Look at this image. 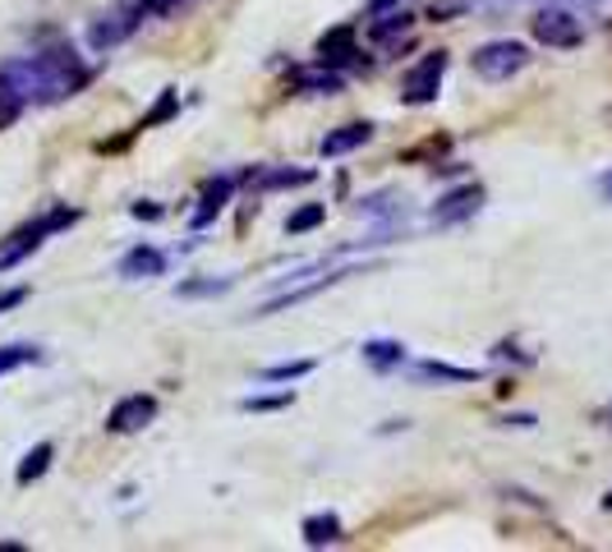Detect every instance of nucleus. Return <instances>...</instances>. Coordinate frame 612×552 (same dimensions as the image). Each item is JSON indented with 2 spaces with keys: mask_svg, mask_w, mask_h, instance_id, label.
<instances>
[{
  "mask_svg": "<svg viewBox=\"0 0 612 552\" xmlns=\"http://www.w3.org/2000/svg\"><path fill=\"white\" fill-rule=\"evenodd\" d=\"M483 207V190L479 184H461V190H451L434 203V226H456V222H470L475 212Z\"/></svg>",
  "mask_w": 612,
  "mask_h": 552,
  "instance_id": "obj_8",
  "label": "nucleus"
},
{
  "mask_svg": "<svg viewBox=\"0 0 612 552\" xmlns=\"http://www.w3.org/2000/svg\"><path fill=\"white\" fill-rule=\"evenodd\" d=\"M134 28H139V14H134V10H115V14H106V19L93 23V47H115V42H125Z\"/></svg>",
  "mask_w": 612,
  "mask_h": 552,
  "instance_id": "obj_13",
  "label": "nucleus"
},
{
  "mask_svg": "<svg viewBox=\"0 0 612 552\" xmlns=\"http://www.w3.org/2000/svg\"><path fill=\"white\" fill-rule=\"evenodd\" d=\"M327 222V207L323 203H304L299 212H290L286 217V235H304V231H318Z\"/></svg>",
  "mask_w": 612,
  "mask_h": 552,
  "instance_id": "obj_22",
  "label": "nucleus"
},
{
  "mask_svg": "<svg viewBox=\"0 0 612 552\" xmlns=\"http://www.w3.org/2000/svg\"><path fill=\"white\" fill-rule=\"evenodd\" d=\"M23 299H28V290H23V286H14V290H0V314L14 309V304H23Z\"/></svg>",
  "mask_w": 612,
  "mask_h": 552,
  "instance_id": "obj_30",
  "label": "nucleus"
},
{
  "mask_svg": "<svg viewBox=\"0 0 612 552\" xmlns=\"http://www.w3.org/2000/svg\"><path fill=\"white\" fill-rule=\"evenodd\" d=\"M130 212H134L139 222H157V217H162V203H147V198H143V203H134Z\"/></svg>",
  "mask_w": 612,
  "mask_h": 552,
  "instance_id": "obj_29",
  "label": "nucleus"
},
{
  "mask_svg": "<svg viewBox=\"0 0 612 552\" xmlns=\"http://www.w3.org/2000/svg\"><path fill=\"white\" fill-rule=\"evenodd\" d=\"M299 534H304V543H309V548H327V543H341L346 539V525H341V515H336V511H318V515L304 520Z\"/></svg>",
  "mask_w": 612,
  "mask_h": 552,
  "instance_id": "obj_12",
  "label": "nucleus"
},
{
  "mask_svg": "<svg viewBox=\"0 0 612 552\" xmlns=\"http://www.w3.org/2000/svg\"><path fill=\"white\" fill-rule=\"evenodd\" d=\"M314 359H290V364H272V368H263V382H295V378H309L314 374Z\"/></svg>",
  "mask_w": 612,
  "mask_h": 552,
  "instance_id": "obj_23",
  "label": "nucleus"
},
{
  "mask_svg": "<svg viewBox=\"0 0 612 552\" xmlns=\"http://www.w3.org/2000/svg\"><path fill=\"white\" fill-rule=\"evenodd\" d=\"M599 419H603V423H608V428H612V401H608V406H603V410H599Z\"/></svg>",
  "mask_w": 612,
  "mask_h": 552,
  "instance_id": "obj_33",
  "label": "nucleus"
},
{
  "mask_svg": "<svg viewBox=\"0 0 612 552\" xmlns=\"http://www.w3.org/2000/svg\"><path fill=\"white\" fill-rule=\"evenodd\" d=\"M603 194H608V198H612V171H608V175H603Z\"/></svg>",
  "mask_w": 612,
  "mask_h": 552,
  "instance_id": "obj_35",
  "label": "nucleus"
},
{
  "mask_svg": "<svg viewBox=\"0 0 612 552\" xmlns=\"http://www.w3.org/2000/svg\"><path fill=\"white\" fill-rule=\"evenodd\" d=\"M19 115H23V102L14 98V92H10L6 83H0V130H10Z\"/></svg>",
  "mask_w": 612,
  "mask_h": 552,
  "instance_id": "obj_28",
  "label": "nucleus"
},
{
  "mask_svg": "<svg viewBox=\"0 0 612 552\" xmlns=\"http://www.w3.org/2000/svg\"><path fill=\"white\" fill-rule=\"evenodd\" d=\"M391 6H401V0H369V14H387Z\"/></svg>",
  "mask_w": 612,
  "mask_h": 552,
  "instance_id": "obj_32",
  "label": "nucleus"
},
{
  "mask_svg": "<svg viewBox=\"0 0 612 552\" xmlns=\"http://www.w3.org/2000/svg\"><path fill=\"white\" fill-rule=\"evenodd\" d=\"M369 139H374V125H369V120H350V125L332 130V134L323 139V157H346V152L364 147Z\"/></svg>",
  "mask_w": 612,
  "mask_h": 552,
  "instance_id": "obj_10",
  "label": "nucleus"
},
{
  "mask_svg": "<svg viewBox=\"0 0 612 552\" xmlns=\"http://www.w3.org/2000/svg\"><path fill=\"white\" fill-rule=\"evenodd\" d=\"M442 74H447V51H428L419 65L401 79V102L406 106H424V102H434L438 98V88H442Z\"/></svg>",
  "mask_w": 612,
  "mask_h": 552,
  "instance_id": "obj_5",
  "label": "nucleus"
},
{
  "mask_svg": "<svg viewBox=\"0 0 612 552\" xmlns=\"http://www.w3.org/2000/svg\"><path fill=\"white\" fill-rule=\"evenodd\" d=\"M231 190H235V180L231 175H217V180H207L203 184V203H198V212H194V226H207L217 212L231 203Z\"/></svg>",
  "mask_w": 612,
  "mask_h": 552,
  "instance_id": "obj_14",
  "label": "nucleus"
},
{
  "mask_svg": "<svg viewBox=\"0 0 612 552\" xmlns=\"http://www.w3.org/2000/svg\"><path fill=\"white\" fill-rule=\"evenodd\" d=\"M406 198L396 194V190H382V194H369V198H359V212H369V217H401V207Z\"/></svg>",
  "mask_w": 612,
  "mask_h": 552,
  "instance_id": "obj_21",
  "label": "nucleus"
},
{
  "mask_svg": "<svg viewBox=\"0 0 612 552\" xmlns=\"http://www.w3.org/2000/svg\"><path fill=\"white\" fill-rule=\"evenodd\" d=\"M171 258L157 249V244H134V249L120 258V276L125 282H143V276H166Z\"/></svg>",
  "mask_w": 612,
  "mask_h": 552,
  "instance_id": "obj_9",
  "label": "nucleus"
},
{
  "mask_svg": "<svg viewBox=\"0 0 612 552\" xmlns=\"http://www.w3.org/2000/svg\"><path fill=\"white\" fill-rule=\"evenodd\" d=\"M502 423H507V428H534V415H507Z\"/></svg>",
  "mask_w": 612,
  "mask_h": 552,
  "instance_id": "obj_31",
  "label": "nucleus"
},
{
  "mask_svg": "<svg viewBox=\"0 0 612 552\" xmlns=\"http://www.w3.org/2000/svg\"><path fill=\"white\" fill-rule=\"evenodd\" d=\"M88 79H93V70L83 65L70 42H55L51 51L19 55V60H6V65H0V83H6L23 106L28 102H38V106L65 102L79 88H88Z\"/></svg>",
  "mask_w": 612,
  "mask_h": 552,
  "instance_id": "obj_1",
  "label": "nucleus"
},
{
  "mask_svg": "<svg viewBox=\"0 0 612 552\" xmlns=\"http://www.w3.org/2000/svg\"><path fill=\"white\" fill-rule=\"evenodd\" d=\"M415 374H419L424 382H475V378H479L475 368H456V364H442V359H424V364H415Z\"/></svg>",
  "mask_w": 612,
  "mask_h": 552,
  "instance_id": "obj_19",
  "label": "nucleus"
},
{
  "mask_svg": "<svg viewBox=\"0 0 612 552\" xmlns=\"http://www.w3.org/2000/svg\"><path fill=\"white\" fill-rule=\"evenodd\" d=\"M0 552H23V543H0Z\"/></svg>",
  "mask_w": 612,
  "mask_h": 552,
  "instance_id": "obj_34",
  "label": "nucleus"
},
{
  "mask_svg": "<svg viewBox=\"0 0 612 552\" xmlns=\"http://www.w3.org/2000/svg\"><path fill=\"white\" fill-rule=\"evenodd\" d=\"M364 359H369L378 374H391V368L406 364V346L401 341H382V336H378V341H364Z\"/></svg>",
  "mask_w": 612,
  "mask_h": 552,
  "instance_id": "obj_18",
  "label": "nucleus"
},
{
  "mask_svg": "<svg viewBox=\"0 0 612 552\" xmlns=\"http://www.w3.org/2000/svg\"><path fill=\"white\" fill-rule=\"evenodd\" d=\"M410 23H415V14H406V10H387V14L374 23V38L387 42V38H396V33H410Z\"/></svg>",
  "mask_w": 612,
  "mask_h": 552,
  "instance_id": "obj_25",
  "label": "nucleus"
},
{
  "mask_svg": "<svg viewBox=\"0 0 612 552\" xmlns=\"http://www.w3.org/2000/svg\"><path fill=\"white\" fill-rule=\"evenodd\" d=\"M231 286H235V276H198V282H180L175 295H180V299H217V295H226Z\"/></svg>",
  "mask_w": 612,
  "mask_h": 552,
  "instance_id": "obj_20",
  "label": "nucleus"
},
{
  "mask_svg": "<svg viewBox=\"0 0 612 552\" xmlns=\"http://www.w3.org/2000/svg\"><path fill=\"white\" fill-rule=\"evenodd\" d=\"M603 507H608V511H612V493H608V498H603Z\"/></svg>",
  "mask_w": 612,
  "mask_h": 552,
  "instance_id": "obj_36",
  "label": "nucleus"
},
{
  "mask_svg": "<svg viewBox=\"0 0 612 552\" xmlns=\"http://www.w3.org/2000/svg\"><path fill=\"white\" fill-rule=\"evenodd\" d=\"M175 111H180V92H175V88H166V92H162V102H157V106H152V111H147V115L139 120V130H152V125H162V120H171Z\"/></svg>",
  "mask_w": 612,
  "mask_h": 552,
  "instance_id": "obj_26",
  "label": "nucleus"
},
{
  "mask_svg": "<svg viewBox=\"0 0 612 552\" xmlns=\"http://www.w3.org/2000/svg\"><path fill=\"white\" fill-rule=\"evenodd\" d=\"M359 267H341V272H327V276H318V282H304V286H286L282 295H272L263 309L254 314V318H272V314H282V309H295V304H304V299H314V295H323L327 286H336V282H346V276H355Z\"/></svg>",
  "mask_w": 612,
  "mask_h": 552,
  "instance_id": "obj_7",
  "label": "nucleus"
},
{
  "mask_svg": "<svg viewBox=\"0 0 612 552\" xmlns=\"http://www.w3.org/2000/svg\"><path fill=\"white\" fill-rule=\"evenodd\" d=\"M295 401V391H277V396H244V401H239V410H258V415H267V410H286Z\"/></svg>",
  "mask_w": 612,
  "mask_h": 552,
  "instance_id": "obj_27",
  "label": "nucleus"
},
{
  "mask_svg": "<svg viewBox=\"0 0 612 552\" xmlns=\"http://www.w3.org/2000/svg\"><path fill=\"white\" fill-rule=\"evenodd\" d=\"M290 88L295 92H309V98H336V92H346V74H336L332 65H323V70H299L290 79Z\"/></svg>",
  "mask_w": 612,
  "mask_h": 552,
  "instance_id": "obj_11",
  "label": "nucleus"
},
{
  "mask_svg": "<svg viewBox=\"0 0 612 552\" xmlns=\"http://www.w3.org/2000/svg\"><path fill=\"white\" fill-rule=\"evenodd\" d=\"M470 65H475V74H479L483 83H507V79H516L520 70L530 65V47H526V42H511V38L483 42V47L470 55Z\"/></svg>",
  "mask_w": 612,
  "mask_h": 552,
  "instance_id": "obj_3",
  "label": "nucleus"
},
{
  "mask_svg": "<svg viewBox=\"0 0 612 552\" xmlns=\"http://www.w3.org/2000/svg\"><path fill=\"white\" fill-rule=\"evenodd\" d=\"M355 55V28L346 23V28H332V33H323L318 38V60L323 65H341V60H350Z\"/></svg>",
  "mask_w": 612,
  "mask_h": 552,
  "instance_id": "obj_15",
  "label": "nucleus"
},
{
  "mask_svg": "<svg viewBox=\"0 0 612 552\" xmlns=\"http://www.w3.org/2000/svg\"><path fill=\"white\" fill-rule=\"evenodd\" d=\"M38 359H42L38 346H0V378L14 374V368H23V364H38Z\"/></svg>",
  "mask_w": 612,
  "mask_h": 552,
  "instance_id": "obj_24",
  "label": "nucleus"
},
{
  "mask_svg": "<svg viewBox=\"0 0 612 552\" xmlns=\"http://www.w3.org/2000/svg\"><path fill=\"white\" fill-rule=\"evenodd\" d=\"M152 419H157V396L134 391V396H125V401H115V406H111V415H106V433H139V428H147Z\"/></svg>",
  "mask_w": 612,
  "mask_h": 552,
  "instance_id": "obj_6",
  "label": "nucleus"
},
{
  "mask_svg": "<svg viewBox=\"0 0 612 552\" xmlns=\"http://www.w3.org/2000/svg\"><path fill=\"white\" fill-rule=\"evenodd\" d=\"M530 33H534V42L553 47V51H575L585 42V23H580L575 10H567V6H543L530 19Z\"/></svg>",
  "mask_w": 612,
  "mask_h": 552,
  "instance_id": "obj_4",
  "label": "nucleus"
},
{
  "mask_svg": "<svg viewBox=\"0 0 612 552\" xmlns=\"http://www.w3.org/2000/svg\"><path fill=\"white\" fill-rule=\"evenodd\" d=\"M318 180V171H309V166H277V171H263L254 184L258 190H299V184H314Z\"/></svg>",
  "mask_w": 612,
  "mask_h": 552,
  "instance_id": "obj_17",
  "label": "nucleus"
},
{
  "mask_svg": "<svg viewBox=\"0 0 612 552\" xmlns=\"http://www.w3.org/2000/svg\"><path fill=\"white\" fill-rule=\"evenodd\" d=\"M51 460H55V447L51 442H38L33 451H28L23 460H19V470H14V479H19V488H28V483H38L47 470H51Z\"/></svg>",
  "mask_w": 612,
  "mask_h": 552,
  "instance_id": "obj_16",
  "label": "nucleus"
},
{
  "mask_svg": "<svg viewBox=\"0 0 612 552\" xmlns=\"http://www.w3.org/2000/svg\"><path fill=\"white\" fill-rule=\"evenodd\" d=\"M83 217L79 207H51V212H42L38 222H28V226H19L14 235H10V244L0 249V272L6 267H14V263H23L28 254H38L42 244H47V235H55V231H65V226H74Z\"/></svg>",
  "mask_w": 612,
  "mask_h": 552,
  "instance_id": "obj_2",
  "label": "nucleus"
}]
</instances>
